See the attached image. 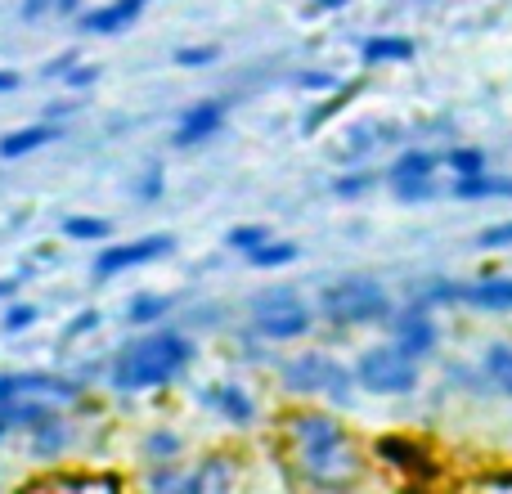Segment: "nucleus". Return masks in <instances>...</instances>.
<instances>
[{
  "label": "nucleus",
  "mask_w": 512,
  "mask_h": 494,
  "mask_svg": "<svg viewBox=\"0 0 512 494\" xmlns=\"http://www.w3.org/2000/svg\"><path fill=\"white\" fill-rule=\"evenodd\" d=\"M81 9H86V0H54V14H63V18H77Z\"/></svg>",
  "instance_id": "47"
},
{
  "label": "nucleus",
  "mask_w": 512,
  "mask_h": 494,
  "mask_svg": "<svg viewBox=\"0 0 512 494\" xmlns=\"http://www.w3.org/2000/svg\"><path fill=\"white\" fill-rule=\"evenodd\" d=\"M297 256H301L297 243H288V239H265L261 247H252V252H248V265H252V270H283V265H292Z\"/></svg>",
  "instance_id": "22"
},
{
  "label": "nucleus",
  "mask_w": 512,
  "mask_h": 494,
  "mask_svg": "<svg viewBox=\"0 0 512 494\" xmlns=\"http://www.w3.org/2000/svg\"><path fill=\"white\" fill-rule=\"evenodd\" d=\"M198 400H203L221 423L239 427V432L256 427V400H252L248 387H239V382H207V387L198 391Z\"/></svg>",
  "instance_id": "12"
},
{
  "label": "nucleus",
  "mask_w": 512,
  "mask_h": 494,
  "mask_svg": "<svg viewBox=\"0 0 512 494\" xmlns=\"http://www.w3.org/2000/svg\"><path fill=\"white\" fill-rule=\"evenodd\" d=\"M391 333H396V346H400V351L414 355V360L432 355V346H436V324H432V315H427L423 306L391 315Z\"/></svg>",
  "instance_id": "15"
},
{
  "label": "nucleus",
  "mask_w": 512,
  "mask_h": 494,
  "mask_svg": "<svg viewBox=\"0 0 512 494\" xmlns=\"http://www.w3.org/2000/svg\"><path fill=\"white\" fill-rule=\"evenodd\" d=\"M104 328V310H95V306H86V310H77V315L63 324V342H81V337H90V333H99Z\"/></svg>",
  "instance_id": "32"
},
{
  "label": "nucleus",
  "mask_w": 512,
  "mask_h": 494,
  "mask_svg": "<svg viewBox=\"0 0 512 494\" xmlns=\"http://www.w3.org/2000/svg\"><path fill=\"white\" fill-rule=\"evenodd\" d=\"M265 239H274V234H270V225H261V221H243V225H234V230H225V247L239 256H248L252 247H261Z\"/></svg>",
  "instance_id": "27"
},
{
  "label": "nucleus",
  "mask_w": 512,
  "mask_h": 494,
  "mask_svg": "<svg viewBox=\"0 0 512 494\" xmlns=\"http://www.w3.org/2000/svg\"><path fill=\"white\" fill-rule=\"evenodd\" d=\"M436 167H441V158L427 149H409L400 153L396 162H391V180H432Z\"/></svg>",
  "instance_id": "24"
},
{
  "label": "nucleus",
  "mask_w": 512,
  "mask_h": 494,
  "mask_svg": "<svg viewBox=\"0 0 512 494\" xmlns=\"http://www.w3.org/2000/svg\"><path fill=\"white\" fill-rule=\"evenodd\" d=\"M481 247H490V252H499V247H512V221H499L490 225V230H481Z\"/></svg>",
  "instance_id": "39"
},
{
  "label": "nucleus",
  "mask_w": 512,
  "mask_h": 494,
  "mask_svg": "<svg viewBox=\"0 0 512 494\" xmlns=\"http://www.w3.org/2000/svg\"><path fill=\"white\" fill-rule=\"evenodd\" d=\"M216 59H221V45H212V41L176 45V54H171V63H176V68H212Z\"/></svg>",
  "instance_id": "29"
},
{
  "label": "nucleus",
  "mask_w": 512,
  "mask_h": 494,
  "mask_svg": "<svg viewBox=\"0 0 512 494\" xmlns=\"http://www.w3.org/2000/svg\"><path fill=\"white\" fill-rule=\"evenodd\" d=\"M391 189H396L400 203H423V198L436 194L432 180H391Z\"/></svg>",
  "instance_id": "38"
},
{
  "label": "nucleus",
  "mask_w": 512,
  "mask_h": 494,
  "mask_svg": "<svg viewBox=\"0 0 512 494\" xmlns=\"http://www.w3.org/2000/svg\"><path fill=\"white\" fill-rule=\"evenodd\" d=\"M131 194H135V203H158V198L167 194V171H162L158 162H153V167H144L140 176H135Z\"/></svg>",
  "instance_id": "30"
},
{
  "label": "nucleus",
  "mask_w": 512,
  "mask_h": 494,
  "mask_svg": "<svg viewBox=\"0 0 512 494\" xmlns=\"http://www.w3.org/2000/svg\"><path fill=\"white\" fill-rule=\"evenodd\" d=\"M463 283H436V288H427V301H445V306H454V301H463Z\"/></svg>",
  "instance_id": "43"
},
{
  "label": "nucleus",
  "mask_w": 512,
  "mask_h": 494,
  "mask_svg": "<svg viewBox=\"0 0 512 494\" xmlns=\"http://www.w3.org/2000/svg\"><path fill=\"white\" fill-rule=\"evenodd\" d=\"M54 486H59V490H104V494H117V490H126V477H122V472H63V477H54Z\"/></svg>",
  "instance_id": "23"
},
{
  "label": "nucleus",
  "mask_w": 512,
  "mask_h": 494,
  "mask_svg": "<svg viewBox=\"0 0 512 494\" xmlns=\"http://www.w3.org/2000/svg\"><path fill=\"white\" fill-rule=\"evenodd\" d=\"M355 382L373 396H409L418 387V364L414 355H405L396 342L391 346H369L355 360Z\"/></svg>",
  "instance_id": "5"
},
{
  "label": "nucleus",
  "mask_w": 512,
  "mask_h": 494,
  "mask_svg": "<svg viewBox=\"0 0 512 494\" xmlns=\"http://www.w3.org/2000/svg\"><path fill=\"white\" fill-rule=\"evenodd\" d=\"M23 283H27V274H9V279H0V301H9L18 288H23Z\"/></svg>",
  "instance_id": "46"
},
{
  "label": "nucleus",
  "mask_w": 512,
  "mask_h": 494,
  "mask_svg": "<svg viewBox=\"0 0 512 494\" xmlns=\"http://www.w3.org/2000/svg\"><path fill=\"white\" fill-rule=\"evenodd\" d=\"M45 14H54V0H18V18L23 23H41Z\"/></svg>",
  "instance_id": "41"
},
{
  "label": "nucleus",
  "mask_w": 512,
  "mask_h": 494,
  "mask_svg": "<svg viewBox=\"0 0 512 494\" xmlns=\"http://www.w3.org/2000/svg\"><path fill=\"white\" fill-rule=\"evenodd\" d=\"M63 239L68 243H108L113 239V221L104 216H63Z\"/></svg>",
  "instance_id": "21"
},
{
  "label": "nucleus",
  "mask_w": 512,
  "mask_h": 494,
  "mask_svg": "<svg viewBox=\"0 0 512 494\" xmlns=\"http://www.w3.org/2000/svg\"><path fill=\"white\" fill-rule=\"evenodd\" d=\"M297 86L301 90H337V77H333V72L310 68V72H297Z\"/></svg>",
  "instance_id": "40"
},
{
  "label": "nucleus",
  "mask_w": 512,
  "mask_h": 494,
  "mask_svg": "<svg viewBox=\"0 0 512 494\" xmlns=\"http://www.w3.org/2000/svg\"><path fill=\"white\" fill-rule=\"evenodd\" d=\"M225 117H230V99L212 95V99H198L189 104L185 113L176 117V131H171V149H198V144L216 140L225 131Z\"/></svg>",
  "instance_id": "9"
},
{
  "label": "nucleus",
  "mask_w": 512,
  "mask_h": 494,
  "mask_svg": "<svg viewBox=\"0 0 512 494\" xmlns=\"http://www.w3.org/2000/svg\"><path fill=\"white\" fill-rule=\"evenodd\" d=\"M77 59H81L77 50H68V54H54V59L45 63V77H59V81H63V77H68V68H72V63H77Z\"/></svg>",
  "instance_id": "44"
},
{
  "label": "nucleus",
  "mask_w": 512,
  "mask_h": 494,
  "mask_svg": "<svg viewBox=\"0 0 512 494\" xmlns=\"http://www.w3.org/2000/svg\"><path fill=\"white\" fill-rule=\"evenodd\" d=\"M279 432L292 441V450H310V445H328V441H342L346 427L337 423V414L328 409H288L279 418Z\"/></svg>",
  "instance_id": "10"
},
{
  "label": "nucleus",
  "mask_w": 512,
  "mask_h": 494,
  "mask_svg": "<svg viewBox=\"0 0 512 494\" xmlns=\"http://www.w3.org/2000/svg\"><path fill=\"white\" fill-rule=\"evenodd\" d=\"M486 373L504 396H512V346H490L486 351Z\"/></svg>",
  "instance_id": "31"
},
{
  "label": "nucleus",
  "mask_w": 512,
  "mask_h": 494,
  "mask_svg": "<svg viewBox=\"0 0 512 494\" xmlns=\"http://www.w3.org/2000/svg\"><path fill=\"white\" fill-rule=\"evenodd\" d=\"M234 486V459L230 454H207L185 477V494H225Z\"/></svg>",
  "instance_id": "16"
},
{
  "label": "nucleus",
  "mask_w": 512,
  "mask_h": 494,
  "mask_svg": "<svg viewBox=\"0 0 512 494\" xmlns=\"http://www.w3.org/2000/svg\"><path fill=\"white\" fill-rule=\"evenodd\" d=\"M248 319H252V333L265 337V342H301L315 328V315L306 310V301L292 288H283V283L256 292L248 301Z\"/></svg>",
  "instance_id": "4"
},
{
  "label": "nucleus",
  "mask_w": 512,
  "mask_h": 494,
  "mask_svg": "<svg viewBox=\"0 0 512 494\" xmlns=\"http://www.w3.org/2000/svg\"><path fill=\"white\" fill-rule=\"evenodd\" d=\"M297 468L310 486L319 490H342V486H355L364 472V454L355 450L351 436L342 441H328V445H310V450H297Z\"/></svg>",
  "instance_id": "6"
},
{
  "label": "nucleus",
  "mask_w": 512,
  "mask_h": 494,
  "mask_svg": "<svg viewBox=\"0 0 512 494\" xmlns=\"http://www.w3.org/2000/svg\"><path fill=\"white\" fill-rule=\"evenodd\" d=\"M355 90H360V86H342V90H337V95H333V99H328V104H324V108H315V113H310V117H306V131H319V126H324V122H328V117H333V113H337V108H342V104H346V99H351V95H355Z\"/></svg>",
  "instance_id": "37"
},
{
  "label": "nucleus",
  "mask_w": 512,
  "mask_h": 494,
  "mask_svg": "<svg viewBox=\"0 0 512 494\" xmlns=\"http://www.w3.org/2000/svg\"><path fill=\"white\" fill-rule=\"evenodd\" d=\"M418 54V45L409 41V36H369V41L360 45V59L369 63V68H387V63H409Z\"/></svg>",
  "instance_id": "17"
},
{
  "label": "nucleus",
  "mask_w": 512,
  "mask_h": 494,
  "mask_svg": "<svg viewBox=\"0 0 512 494\" xmlns=\"http://www.w3.org/2000/svg\"><path fill=\"white\" fill-rule=\"evenodd\" d=\"M18 86H23V77H18L14 68H0V95H14Z\"/></svg>",
  "instance_id": "45"
},
{
  "label": "nucleus",
  "mask_w": 512,
  "mask_h": 494,
  "mask_svg": "<svg viewBox=\"0 0 512 494\" xmlns=\"http://www.w3.org/2000/svg\"><path fill=\"white\" fill-rule=\"evenodd\" d=\"M149 5L153 0H104V5H95V9H81L72 23H77L86 36H117V32L140 23V14Z\"/></svg>",
  "instance_id": "13"
},
{
  "label": "nucleus",
  "mask_w": 512,
  "mask_h": 494,
  "mask_svg": "<svg viewBox=\"0 0 512 494\" xmlns=\"http://www.w3.org/2000/svg\"><path fill=\"white\" fill-rule=\"evenodd\" d=\"M198 342L189 337V328H144L140 337H131L126 346H117L108 355V391L117 396H149V391H167L194 369Z\"/></svg>",
  "instance_id": "1"
},
{
  "label": "nucleus",
  "mask_w": 512,
  "mask_h": 494,
  "mask_svg": "<svg viewBox=\"0 0 512 494\" xmlns=\"http://www.w3.org/2000/svg\"><path fill=\"white\" fill-rule=\"evenodd\" d=\"M382 131V126H355V131H351V140H346V158H360V153H369L373 149V144H378V140H387V135H378Z\"/></svg>",
  "instance_id": "36"
},
{
  "label": "nucleus",
  "mask_w": 512,
  "mask_h": 494,
  "mask_svg": "<svg viewBox=\"0 0 512 494\" xmlns=\"http://www.w3.org/2000/svg\"><path fill=\"white\" fill-rule=\"evenodd\" d=\"M72 445H77V418H72L68 409H59L54 418H45L41 427L27 432V459L32 463H63Z\"/></svg>",
  "instance_id": "11"
},
{
  "label": "nucleus",
  "mask_w": 512,
  "mask_h": 494,
  "mask_svg": "<svg viewBox=\"0 0 512 494\" xmlns=\"http://www.w3.org/2000/svg\"><path fill=\"white\" fill-rule=\"evenodd\" d=\"M185 477L189 472L176 463H149V472H144V486L153 494H185Z\"/></svg>",
  "instance_id": "26"
},
{
  "label": "nucleus",
  "mask_w": 512,
  "mask_h": 494,
  "mask_svg": "<svg viewBox=\"0 0 512 494\" xmlns=\"http://www.w3.org/2000/svg\"><path fill=\"white\" fill-rule=\"evenodd\" d=\"M319 319H328L337 328L378 324V319H391V297L378 279L351 274V279H337L328 288H319Z\"/></svg>",
  "instance_id": "3"
},
{
  "label": "nucleus",
  "mask_w": 512,
  "mask_h": 494,
  "mask_svg": "<svg viewBox=\"0 0 512 494\" xmlns=\"http://www.w3.org/2000/svg\"><path fill=\"white\" fill-rule=\"evenodd\" d=\"M176 252V234L158 230V234H140V239L131 243H104L95 252V261H90V274H95V283L104 279H117V274H131V270H144V265L162 261V256Z\"/></svg>",
  "instance_id": "7"
},
{
  "label": "nucleus",
  "mask_w": 512,
  "mask_h": 494,
  "mask_svg": "<svg viewBox=\"0 0 512 494\" xmlns=\"http://www.w3.org/2000/svg\"><path fill=\"white\" fill-rule=\"evenodd\" d=\"M373 459H378L382 468L400 472L405 481H414V486L441 477V463H436V454L427 450L418 436H400V432L378 436V441H373Z\"/></svg>",
  "instance_id": "8"
},
{
  "label": "nucleus",
  "mask_w": 512,
  "mask_h": 494,
  "mask_svg": "<svg viewBox=\"0 0 512 494\" xmlns=\"http://www.w3.org/2000/svg\"><path fill=\"white\" fill-rule=\"evenodd\" d=\"M36 324H41V306H36V301H9L5 315H0L5 333H32Z\"/></svg>",
  "instance_id": "28"
},
{
  "label": "nucleus",
  "mask_w": 512,
  "mask_h": 494,
  "mask_svg": "<svg viewBox=\"0 0 512 494\" xmlns=\"http://www.w3.org/2000/svg\"><path fill=\"white\" fill-rule=\"evenodd\" d=\"M346 0H310V9H315V14H333V9H342Z\"/></svg>",
  "instance_id": "48"
},
{
  "label": "nucleus",
  "mask_w": 512,
  "mask_h": 494,
  "mask_svg": "<svg viewBox=\"0 0 512 494\" xmlns=\"http://www.w3.org/2000/svg\"><path fill=\"white\" fill-rule=\"evenodd\" d=\"M373 180H378L373 171H346V176L333 180V194L337 198H360V194H369L373 189Z\"/></svg>",
  "instance_id": "34"
},
{
  "label": "nucleus",
  "mask_w": 512,
  "mask_h": 494,
  "mask_svg": "<svg viewBox=\"0 0 512 494\" xmlns=\"http://www.w3.org/2000/svg\"><path fill=\"white\" fill-rule=\"evenodd\" d=\"M63 122H32V126H18V131L0 135V162H18V158H32V153H41L45 144H59L63 140Z\"/></svg>",
  "instance_id": "14"
},
{
  "label": "nucleus",
  "mask_w": 512,
  "mask_h": 494,
  "mask_svg": "<svg viewBox=\"0 0 512 494\" xmlns=\"http://www.w3.org/2000/svg\"><path fill=\"white\" fill-rule=\"evenodd\" d=\"M140 454H144V463H176V459H185V436L176 427H149L140 436Z\"/></svg>",
  "instance_id": "19"
},
{
  "label": "nucleus",
  "mask_w": 512,
  "mask_h": 494,
  "mask_svg": "<svg viewBox=\"0 0 512 494\" xmlns=\"http://www.w3.org/2000/svg\"><path fill=\"white\" fill-rule=\"evenodd\" d=\"M279 387L288 396H328L333 405H351V396H355L351 387H360V382H355V369L337 364L333 355L301 351L279 364Z\"/></svg>",
  "instance_id": "2"
},
{
  "label": "nucleus",
  "mask_w": 512,
  "mask_h": 494,
  "mask_svg": "<svg viewBox=\"0 0 512 494\" xmlns=\"http://www.w3.org/2000/svg\"><path fill=\"white\" fill-rule=\"evenodd\" d=\"M463 301L472 306H486V310H512V279H481L463 292Z\"/></svg>",
  "instance_id": "25"
},
{
  "label": "nucleus",
  "mask_w": 512,
  "mask_h": 494,
  "mask_svg": "<svg viewBox=\"0 0 512 494\" xmlns=\"http://www.w3.org/2000/svg\"><path fill=\"white\" fill-rule=\"evenodd\" d=\"M450 194H454V198H512V176H490V171H477V176H459Z\"/></svg>",
  "instance_id": "20"
},
{
  "label": "nucleus",
  "mask_w": 512,
  "mask_h": 494,
  "mask_svg": "<svg viewBox=\"0 0 512 494\" xmlns=\"http://www.w3.org/2000/svg\"><path fill=\"white\" fill-rule=\"evenodd\" d=\"M171 310H176V301H171L167 292H135V297L126 301V324L131 328H158Z\"/></svg>",
  "instance_id": "18"
},
{
  "label": "nucleus",
  "mask_w": 512,
  "mask_h": 494,
  "mask_svg": "<svg viewBox=\"0 0 512 494\" xmlns=\"http://www.w3.org/2000/svg\"><path fill=\"white\" fill-rule=\"evenodd\" d=\"M9 436H18V409H14V400H0V445Z\"/></svg>",
  "instance_id": "42"
},
{
  "label": "nucleus",
  "mask_w": 512,
  "mask_h": 494,
  "mask_svg": "<svg viewBox=\"0 0 512 494\" xmlns=\"http://www.w3.org/2000/svg\"><path fill=\"white\" fill-rule=\"evenodd\" d=\"M99 77H104V72H99L95 63H81V59H77V63H72V68H68V77H63V86H68L72 95H86V90L95 86Z\"/></svg>",
  "instance_id": "35"
},
{
  "label": "nucleus",
  "mask_w": 512,
  "mask_h": 494,
  "mask_svg": "<svg viewBox=\"0 0 512 494\" xmlns=\"http://www.w3.org/2000/svg\"><path fill=\"white\" fill-rule=\"evenodd\" d=\"M445 167H450L454 176H477V171H486V153L481 149H450L445 153Z\"/></svg>",
  "instance_id": "33"
}]
</instances>
